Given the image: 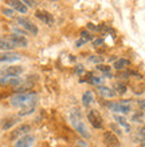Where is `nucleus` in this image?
Returning <instances> with one entry per match:
<instances>
[{
  "label": "nucleus",
  "instance_id": "a211bd4d",
  "mask_svg": "<svg viewBox=\"0 0 145 147\" xmlns=\"http://www.w3.org/2000/svg\"><path fill=\"white\" fill-rule=\"evenodd\" d=\"M94 94H93V91H86V92L82 95V105L85 106V107H89L90 105H93L94 103Z\"/></svg>",
  "mask_w": 145,
  "mask_h": 147
},
{
  "label": "nucleus",
  "instance_id": "aec40b11",
  "mask_svg": "<svg viewBox=\"0 0 145 147\" xmlns=\"http://www.w3.org/2000/svg\"><path fill=\"white\" fill-rule=\"evenodd\" d=\"M35 110H36V106H30V107L22 109L19 112H18V116L22 119V118H24V116H28V115H31V114H34Z\"/></svg>",
  "mask_w": 145,
  "mask_h": 147
},
{
  "label": "nucleus",
  "instance_id": "dca6fc26",
  "mask_svg": "<svg viewBox=\"0 0 145 147\" xmlns=\"http://www.w3.org/2000/svg\"><path fill=\"white\" fill-rule=\"evenodd\" d=\"M130 66V62L128 60V59H125V58H120V59H117L116 62H114V64H113V68L114 70H117V71H124L126 68V67H129Z\"/></svg>",
  "mask_w": 145,
  "mask_h": 147
},
{
  "label": "nucleus",
  "instance_id": "9d476101",
  "mask_svg": "<svg viewBox=\"0 0 145 147\" xmlns=\"http://www.w3.org/2000/svg\"><path fill=\"white\" fill-rule=\"evenodd\" d=\"M24 79L20 76H16V78H4V76H0V87H12V88H16L24 83Z\"/></svg>",
  "mask_w": 145,
  "mask_h": 147
},
{
  "label": "nucleus",
  "instance_id": "c85d7f7f",
  "mask_svg": "<svg viewBox=\"0 0 145 147\" xmlns=\"http://www.w3.org/2000/svg\"><path fill=\"white\" fill-rule=\"evenodd\" d=\"M87 28H89V30H91V31H94V32H97V31H102V27H97L95 24H91V23L87 24Z\"/></svg>",
  "mask_w": 145,
  "mask_h": 147
},
{
  "label": "nucleus",
  "instance_id": "6e6552de",
  "mask_svg": "<svg viewBox=\"0 0 145 147\" xmlns=\"http://www.w3.org/2000/svg\"><path fill=\"white\" fill-rule=\"evenodd\" d=\"M22 59V54L16 51H0V63H14Z\"/></svg>",
  "mask_w": 145,
  "mask_h": 147
},
{
  "label": "nucleus",
  "instance_id": "2eb2a0df",
  "mask_svg": "<svg viewBox=\"0 0 145 147\" xmlns=\"http://www.w3.org/2000/svg\"><path fill=\"white\" fill-rule=\"evenodd\" d=\"M97 90H98V92H99V95H101L102 98H114L116 95H117L114 90H112L110 87H106V86H99Z\"/></svg>",
  "mask_w": 145,
  "mask_h": 147
},
{
  "label": "nucleus",
  "instance_id": "bb28decb",
  "mask_svg": "<svg viewBox=\"0 0 145 147\" xmlns=\"http://www.w3.org/2000/svg\"><path fill=\"white\" fill-rule=\"evenodd\" d=\"M90 62H93V63H97V64H101L102 62H103V58L102 56H90Z\"/></svg>",
  "mask_w": 145,
  "mask_h": 147
},
{
  "label": "nucleus",
  "instance_id": "423d86ee",
  "mask_svg": "<svg viewBox=\"0 0 145 147\" xmlns=\"http://www.w3.org/2000/svg\"><path fill=\"white\" fill-rule=\"evenodd\" d=\"M24 72L23 66H7L0 68V76L4 78H16Z\"/></svg>",
  "mask_w": 145,
  "mask_h": 147
},
{
  "label": "nucleus",
  "instance_id": "e433bc0d",
  "mask_svg": "<svg viewBox=\"0 0 145 147\" xmlns=\"http://www.w3.org/2000/svg\"><path fill=\"white\" fill-rule=\"evenodd\" d=\"M140 135H141L142 138H144V139H145V126L141 128V131H140Z\"/></svg>",
  "mask_w": 145,
  "mask_h": 147
},
{
  "label": "nucleus",
  "instance_id": "39448f33",
  "mask_svg": "<svg viewBox=\"0 0 145 147\" xmlns=\"http://www.w3.org/2000/svg\"><path fill=\"white\" fill-rule=\"evenodd\" d=\"M20 118L18 115H8L4 116L3 119L0 120V130L1 131H10V130H14V127L19 126Z\"/></svg>",
  "mask_w": 145,
  "mask_h": 147
},
{
  "label": "nucleus",
  "instance_id": "a878e982",
  "mask_svg": "<svg viewBox=\"0 0 145 147\" xmlns=\"http://www.w3.org/2000/svg\"><path fill=\"white\" fill-rule=\"evenodd\" d=\"M102 78H97V76H90V80H87L89 83H91V84H99V83H102Z\"/></svg>",
  "mask_w": 145,
  "mask_h": 147
},
{
  "label": "nucleus",
  "instance_id": "cd10ccee",
  "mask_svg": "<svg viewBox=\"0 0 145 147\" xmlns=\"http://www.w3.org/2000/svg\"><path fill=\"white\" fill-rule=\"evenodd\" d=\"M23 3L27 5V8H34L38 5V1H32V0H23Z\"/></svg>",
  "mask_w": 145,
  "mask_h": 147
},
{
  "label": "nucleus",
  "instance_id": "f704fd0d",
  "mask_svg": "<svg viewBox=\"0 0 145 147\" xmlns=\"http://www.w3.org/2000/svg\"><path fill=\"white\" fill-rule=\"evenodd\" d=\"M112 128H113L114 131H116V132H114L116 135H121V130H120V128H118L117 126H114V124H112Z\"/></svg>",
  "mask_w": 145,
  "mask_h": 147
},
{
  "label": "nucleus",
  "instance_id": "2f4dec72",
  "mask_svg": "<svg viewBox=\"0 0 145 147\" xmlns=\"http://www.w3.org/2000/svg\"><path fill=\"white\" fill-rule=\"evenodd\" d=\"M102 44H103V38L93 40V46H94V47H99V46H102Z\"/></svg>",
  "mask_w": 145,
  "mask_h": 147
},
{
  "label": "nucleus",
  "instance_id": "c756f323",
  "mask_svg": "<svg viewBox=\"0 0 145 147\" xmlns=\"http://www.w3.org/2000/svg\"><path fill=\"white\" fill-rule=\"evenodd\" d=\"M130 76L129 72H117L116 74V78H121V79H128Z\"/></svg>",
  "mask_w": 145,
  "mask_h": 147
},
{
  "label": "nucleus",
  "instance_id": "7c9ffc66",
  "mask_svg": "<svg viewBox=\"0 0 145 147\" xmlns=\"http://www.w3.org/2000/svg\"><path fill=\"white\" fill-rule=\"evenodd\" d=\"M133 120L134 122H137V123H141L142 122V112H138V114L133 115Z\"/></svg>",
  "mask_w": 145,
  "mask_h": 147
},
{
  "label": "nucleus",
  "instance_id": "7ed1b4c3",
  "mask_svg": "<svg viewBox=\"0 0 145 147\" xmlns=\"http://www.w3.org/2000/svg\"><path fill=\"white\" fill-rule=\"evenodd\" d=\"M15 22L22 30H24V31L27 32L28 35L36 36L38 34H39V28H38V26H36L31 19L26 18V16H16Z\"/></svg>",
  "mask_w": 145,
  "mask_h": 147
},
{
  "label": "nucleus",
  "instance_id": "6ab92c4d",
  "mask_svg": "<svg viewBox=\"0 0 145 147\" xmlns=\"http://www.w3.org/2000/svg\"><path fill=\"white\" fill-rule=\"evenodd\" d=\"M0 50L1 51H14L15 47L12 46V43L3 35V36H0Z\"/></svg>",
  "mask_w": 145,
  "mask_h": 147
},
{
  "label": "nucleus",
  "instance_id": "f3484780",
  "mask_svg": "<svg viewBox=\"0 0 145 147\" xmlns=\"http://www.w3.org/2000/svg\"><path fill=\"white\" fill-rule=\"evenodd\" d=\"M34 87V83L32 82H24L22 86L14 88V94H24V92H30Z\"/></svg>",
  "mask_w": 145,
  "mask_h": 147
},
{
  "label": "nucleus",
  "instance_id": "412c9836",
  "mask_svg": "<svg viewBox=\"0 0 145 147\" xmlns=\"http://www.w3.org/2000/svg\"><path fill=\"white\" fill-rule=\"evenodd\" d=\"M1 13H3L5 18H8V19H16V12L14 11V9H11L10 7H3L1 8Z\"/></svg>",
  "mask_w": 145,
  "mask_h": 147
},
{
  "label": "nucleus",
  "instance_id": "4468645a",
  "mask_svg": "<svg viewBox=\"0 0 145 147\" xmlns=\"http://www.w3.org/2000/svg\"><path fill=\"white\" fill-rule=\"evenodd\" d=\"M103 143L106 147H120V139L112 131L103 132Z\"/></svg>",
  "mask_w": 145,
  "mask_h": 147
},
{
  "label": "nucleus",
  "instance_id": "0eeeda50",
  "mask_svg": "<svg viewBox=\"0 0 145 147\" xmlns=\"http://www.w3.org/2000/svg\"><path fill=\"white\" fill-rule=\"evenodd\" d=\"M87 119H89L91 126L94 128H97V130L103 127V119H102L101 114H99L97 110H89V112H87Z\"/></svg>",
  "mask_w": 145,
  "mask_h": 147
},
{
  "label": "nucleus",
  "instance_id": "ddd939ff",
  "mask_svg": "<svg viewBox=\"0 0 145 147\" xmlns=\"http://www.w3.org/2000/svg\"><path fill=\"white\" fill-rule=\"evenodd\" d=\"M5 4H7L11 9H14V11L18 12V13H22V15H26L28 12V8H27V5L23 3V0H7Z\"/></svg>",
  "mask_w": 145,
  "mask_h": 147
},
{
  "label": "nucleus",
  "instance_id": "4c0bfd02",
  "mask_svg": "<svg viewBox=\"0 0 145 147\" xmlns=\"http://www.w3.org/2000/svg\"><path fill=\"white\" fill-rule=\"evenodd\" d=\"M138 105H140V106L142 107V109L145 110V102H144V100H138Z\"/></svg>",
  "mask_w": 145,
  "mask_h": 147
},
{
  "label": "nucleus",
  "instance_id": "f03ea898",
  "mask_svg": "<svg viewBox=\"0 0 145 147\" xmlns=\"http://www.w3.org/2000/svg\"><path fill=\"white\" fill-rule=\"evenodd\" d=\"M70 122L71 126L74 127V130L78 132L79 135H82L83 138H90V132L87 130V127L83 123V116L82 112L78 109H73L70 112Z\"/></svg>",
  "mask_w": 145,
  "mask_h": 147
},
{
  "label": "nucleus",
  "instance_id": "f257e3e1",
  "mask_svg": "<svg viewBox=\"0 0 145 147\" xmlns=\"http://www.w3.org/2000/svg\"><path fill=\"white\" fill-rule=\"evenodd\" d=\"M38 94L35 91H30V92H24V94H14L8 98V102L10 105L14 107V109H26V107H30V106H36L38 103Z\"/></svg>",
  "mask_w": 145,
  "mask_h": 147
},
{
  "label": "nucleus",
  "instance_id": "b1692460",
  "mask_svg": "<svg viewBox=\"0 0 145 147\" xmlns=\"http://www.w3.org/2000/svg\"><path fill=\"white\" fill-rule=\"evenodd\" d=\"M81 39H83L85 42H90V40H93V35H91L89 31H82L81 32Z\"/></svg>",
  "mask_w": 145,
  "mask_h": 147
},
{
  "label": "nucleus",
  "instance_id": "1a4fd4ad",
  "mask_svg": "<svg viewBox=\"0 0 145 147\" xmlns=\"http://www.w3.org/2000/svg\"><path fill=\"white\" fill-rule=\"evenodd\" d=\"M35 18L36 19H39L42 23H44L46 26H48V27H52V26L55 24L54 16L51 15L48 11H46V9H36L35 11Z\"/></svg>",
  "mask_w": 145,
  "mask_h": 147
},
{
  "label": "nucleus",
  "instance_id": "9b49d317",
  "mask_svg": "<svg viewBox=\"0 0 145 147\" xmlns=\"http://www.w3.org/2000/svg\"><path fill=\"white\" fill-rule=\"evenodd\" d=\"M4 36L12 43V46L15 48H27L28 47V40L24 36H18V35H14V34H8V35H4Z\"/></svg>",
  "mask_w": 145,
  "mask_h": 147
},
{
  "label": "nucleus",
  "instance_id": "5701e85b",
  "mask_svg": "<svg viewBox=\"0 0 145 147\" xmlns=\"http://www.w3.org/2000/svg\"><path fill=\"white\" fill-rule=\"evenodd\" d=\"M114 119L117 120L118 123L121 124V126H124V127L126 128V131H129L130 130V127H129V124L126 123V119L124 118V116H120V115H114Z\"/></svg>",
  "mask_w": 145,
  "mask_h": 147
},
{
  "label": "nucleus",
  "instance_id": "473e14b6",
  "mask_svg": "<svg viewBox=\"0 0 145 147\" xmlns=\"http://www.w3.org/2000/svg\"><path fill=\"white\" fill-rule=\"evenodd\" d=\"M75 74H85V68H83V66H81V64H78V66L75 67Z\"/></svg>",
  "mask_w": 145,
  "mask_h": 147
},
{
  "label": "nucleus",
  "instance_id": "20e7f679",
  "mask_svg": "<svg viewBox=\"0 0 145 147\" xmlns=\"http://www.w3.org/2000/svg\"><path fill=\"white\" fill-rule=\"evenodd\" d=\"M31 130H32V126L28 123H22L19 126H16L8 135V139L11 142H15L16 139H19L20 136L23 135H27V134H31Z\"/></svg>",
  "mask_w": 145,
  "mask_h": 147
},
{
  "label": "nucleus",
  "instance_id": "4be33fe9",
  "mask_svg": "<svg viewBox=\"0 0 145 147\" xmlns=\"http://www.w3.org/2000/svg\"><path fill=\"white\" fill-rule=\"evenodd\" d=\"M113 90L116 91V94H120V95H124V94L128 91V88H126V86L125 84H122V83H114L113 86Z\"/></svg>",
  "mask_w": 145,
  "mask_h": 147
},
{
  "label": "nucleus",
  "instance_id": "c9c22d12",
  "mask_svg": "<svg viewBox=\"0 0 145 147\" xmlns=\"http://www.w3.org/2000/svg\"><path fill=\"white\" fill-rule=\"evenodd\" d=\"M77 147H87V144L85 140H78L77 142Z\"/></svg>",
  "mask_w": 145,
  "mask_h": 147
},
{
  "label": "nucleus",
  "instance_id": "393cba45",
  "mask_svg": "<svg viewBox=\"0 0 145 147\" xmlns=\"http://www.w3.org/2000/svg\"><path fill=\"white\" fill-rule=\"evenodd\" d=\"M97 70H98V71H101V72L109 74L112 68H110L109 66H105V64H98V66H97Z\"/></svg>",
  "mask_w": 145,
  "mask_h": 147
},
{
  "label": "nucleus",
  "instance_id": "f8f14e48",
  "mask_svg": "<svg viewBox=\"0 0 145 147\" xmlns=\"http://www.w3.org/2000/svg\"><path fill=\"white\" fill-rule=\"evenodd\" d=\"M34 143H35V136L32 134H27V135H23L19 139H16L12 143V147H32Z\"/></svg>",
  "mask_w": 145,
  "mask_h": 147
},
{
  "label": "nucleus",
  "instance_id": "72a5a7b5",
  "mask_svg": "<svg viewBox=\"0 0 145 147\" xmlns=\"http://www.w3.org/2000/svg\"><path fill=\"white\" fill-rule=\"evenodd\" d=\"M83 44H86V42H85L83 39H78V40L75 42V47H77V48H81Z\"/></svg>",
  "mask_w": 145,
  "mask_h": 147
}]
</instances>
